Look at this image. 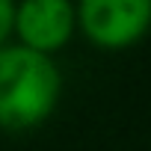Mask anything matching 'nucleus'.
Listing matches in <instances>:
<instances>
[{
	"mask_svg": "<svg viewBox=\"0 0 151 151\" xmlns=\"http://www.w3.org/2000/svg\"><path fill=\"white\" fill-rule=\"evenodd\" d=\"M77 33L98 50H127L151 33V0H74Z\"/></svg>",
	"mask_w": 151,
	"mask_h": 151,
	"instance_id": "obj_2",
	"label": "nucleus"
},
{
	"mask_svg": "<svg viewBox=\"0 0 151 151\" xmlns=\"http://www.w3.org/2000/svg\"><path fill=\"white\" fill-rule=\"evenodd\" d=\"M15 45L45 56H56L77 36L74 0H15Z\"/></svg>",
	"mask_w": 151,
	"mask_h": 151,
	"instance_id": "obj_3",
	"label": "nucleus"
},
{
	"mask_svg": "<svg viewBox=\"0 0 151 151\" xmlns=\"http://www.w3.org/2000/svg\"><path fill=\"white\" fill-rule=\"evenodd\" d=\"M62 74L53 56L15 42L0 45V130L27 133L42 127L59 107Z\"/></svg>",
	"mask_w": 151,
	"mask_h": 151,
	"instance_id": "obj_1",
	"label": "nucleus"
},
{
	"mask_svg": "<svg viewBox=\"0 0 151 151\" xmlns=\"http://www.w3.org/2000/svg\"><path fill=\"white\" fill-rule=\"evenodd\" d=\"M12 18H15V0H0V45L12 39Z\"/></svg>",
	"mask_w": 151,
	"mask_h": 151,
	"instance_id": "obj_4",
	"label": "nucleus"
}]
</instances>
